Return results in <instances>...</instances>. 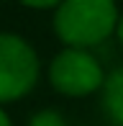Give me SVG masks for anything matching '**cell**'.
I'll use <instances>...</instances> for the list:
<instances>
[{
    "label": "cell",
    "instance_id": "8992f818",
    "mask_svg": "<svg viewBox=\"0 0 123 126\" xmlns=\"http://www.w3.org/2000/svg\"><path fill=\"white\" fill-rule=\"evenodd\" d=\"M28 8H51V5H59L62 0H21Z\"/></svg>",
    "mask_w": 123,
    "mask_h": 126
},
{
    "label": "cell",
    "instance_id": "ba28073f",
    "mask_svg": "<svg viewBox=\"0 0 123 126\" xmlns=\"http://www.w3.org/2000/svg\"><path fill=\"white\" fill-rule=\"evenodd\" d=\"M0 126H10V118L5 116V111L0 108Z\"/></svg>",
    "mask_w": 123,
    "mask_h": 126
},
{
    "label": "cell",
    "instance_id": "52a82bcc",
    "mask_svg": "<svg viewBox=\"0 0 123 126\" xmlns=\"http://www.w3.org/2000/svg\"><path fill=\"white\" fill-rule=\"evenodd\" d=\"M115 33H118V41L123 44V16H118V23H115Z\"/></svg>",
    "mask_w": 123,
    "mask_h": 126
},
{
    "label": "cell",
    "instance_id": "7a4b0ae2",
    "mask_svg": "<svg viewBox=\"0 0 123 126\" xmlns=\"http://www.w3.org/2000/svg\"><path fill=\"white\" fill-rule=\"evenodd\" d=\"M38 57L15 33H0V103L23 98L36 85Z\"/></svg>",
    "mask_w": 123,
    "mask_h": 126
},
{
    "label": "cell",
    "instance_id": "6da1fadb",
    "mask_svg": "<svg viewBox=\"0 0 123 126\" xmlns=\"http://www.w3.org/2000/svg\"><path fill=\"white\" fill-rule=\"evenodd\" d=\"M118 8L113 0H62L54 16V31L69 49L98 47L113 33Z\"/></svg>",
    "mask_w": 123,
    "mask_h": 126
},
{
    "label": "cell",
    "instance_id": "5b68a950",
    "mask_svg": "<svg viewBox=\"0 0 123 126\" xmlns=\"http://www.w3.org/2000/svg\"><path fill=\"white\" fill-rule=\"evenodd\" d=\"M31 126H67V124L57 111H38L31 118Z\"/></svg>",
    "mask_w": 123,
    "mask_h": 126
},
{
    "label": "cell",
    "instance_id": "3957f363",
    "mask_svg": "<svg viewBox=\"0 0 123 126\" xmlns=\"http://www.w3.org/2000/svg\"><path fill=\"white\" fill-rule=\"evenodd\" d=\"M49 80L59 93L80 98V95H90L98 88H103L105 75L100 62L87 49H64L51 59Z\"/></svg>",
    "mask_w": 123,
    "mask_h": 126
},
{
    "label": "cell",
    "instance_id": "277c9868",
    "mask_svg": "<svg viewBox=\"0 0 123 126\" xmlns=\"http://www.w3.org/2000/svg\"><path fill=\"white\" fill-rule=\"evenodd\" d=\"M103 108L113 124L123 126V67L113 70L103 80Z\"/></svg>",
    "mask_w": 123,
    "mask_h": 126
}]
</instances>
